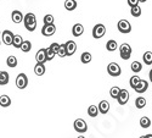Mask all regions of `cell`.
Segmentation results:
<instances>
[{
  "mask_svg": "<svg viewBox=\"0 0 152 138\" xmlns=\"http://www.w3.org/2000/svg\"><path fill=\"white\" fill-rule=\"evenodd\" d=\"M20 49L22 50L23 53H28V52H31V49H32V43L29 41H23V43H22Z\"/></svg>",
  "mask_w": 152,
  "mask_h": 138,
  "instance_id": "obj_26",
  "label": "cell"
},
{
  "mask_svg": "<svg viewBox=\"0 0 152 138\" xmlns=\"http://www.w3.org/2000/svg\"><path fill=\"white\" fill-rule=\"evenodd\" d=\"M11 105V99L9 95L6 94H3V95H0V106H3V108H7Z\"/></svg>",
  "mask_w": 152,
  "mask_h": 138,
  "instance_id": "obj_17",
  "label": "cell"
},
{
  "mask_svg": "<svg viewBox=\"0 0 152 138\" xmlns=\"http://www.w3.org/2000/svg\"><path fill=\"white\" fill-rule=\"evenodd\" d=\"M50 48H51V50L53 52L57 55V53H58V49H60V44L58 43H53L51 45H50Z\"/></svg>",
  "mask_w": 152,
  "mask_h": 138,
  "instance_id": "obj_37",
  "label": "cell"
},
{
  "mask_svg": "<svg viewBox=\"0 0 152 138\" xmlns=\"http://www.w3.org/2000/svg\"><path fill=\"white\" fill-rule=\"evenodd\" d=\"M10 81V76L6 71H0V86H6Z\"/></svg>",
  "mask_w": 152,
  "mask_h": 138,
  "instance_id": "obj_18",
  "label": "cell"
},
{
  "mask_svg": "<svg viewBox=\"0 0 152 138\" xmlns=\"http://www.w3.org/2000/svg\"><path fill=\"white\" fill-rule=\"evenodd\" d=\"M140 126H141L142 128H148V127L151 126V120H150L148 117H146V116L141 117V119H140Z\"/></svg>",
  "mask_w": 152,
  "mask_h": 138,
  "instance_id": "obj_30",
  "label": "cell"
},
{
  "mask_svg": "<svg viewBox=\"0 0 152 138\" xmlns=\"http://www.w3.org/2000/svg\"><path fill=\"white\" fill-rule=\"evenodd\" d=\"M65 46H66V53H67V56H72L75 50H77V44H75L74 41H68L65 43Z\"/></svg>",
  "mask_w": 152,
  "mask_h": 138,
  "instance_id": "obj_11",
  "label": "cell"
},
{
  "mask_svg": "<svg viewBox=\"0 0 152 138\" xmlns=\"http://www.w3.org/2000/svg\"><path fill=\"white\" fill-rule=\"evenodd\" d=\"M147 0H139V3H146Z\"/></svg>",
  "mask_w": 152,
  "mask_h": 138,
  "instance_id": "obj_41",
  "label": "cell"
},
{
  "mask_svg": "<svg viewBox=\"0 0 152 138\" xmlns=\"http://www.w3.org/2000/svg\"><path fill=\"white\" fill-rule=\"evenodd\" d=\"M126 1H128V5L130 7H134V6L139 5V0H126Z\"/></svg>",
  "mask_w": 152,
  "mask_h": 138,
  "instance_id": "obj_38",
  "label": "cell"
},
{
  "mask_svg": "<svg viewBox=\"0 0 152 138\" xmlns=\"http://www.w3.org/2000/svg\"><path fill=\"white\" fill-rule=\"evenodd\" d=\"M23 14L20 11V10H15V11H12V14H11V20L14 23H21L23 22Z\"/></svg>",
  "mask_w": 152,
  "mask_h": 138,
  "instance_id": "obj_13",
  "label": "cell"
},
{
  "mask_svg": "<svg viewBox=\"0 0 152 138\" xmlns=\"http://www.w3.org/2000/svg\"><path fill=\"white\" fill-rule=\"evenodd\" d=\"M77 1L75 0H66L65 1V9L67 10V11H73V10H75V7H77Z\"/></svg>",
  "mask_w": 152,
  "mask_h": 138,
  "instance_id": "obj_20",
  "label": "cell"
},
{
  "mask_svg": "<svg viewBox=\"0 0 152 138\" xmlns=\"http://www.w3.org/2000/svg\"><path fill=\"white\" fill-rule=\"evenodd\" d=\"M117 42L115 39H110L107 43H106V49L108 50V52H115V50H117Z\"/></svg>",
  "mask_w": 152,
  "mask_h": 138,
  "instance_id": "obj_21",
  "label": "cell"
},
{
  "mask_svg": "<svg viewBox=\"0 0 152 138\" xmlns=\"http://www.w3.org/2000/svg\"><path fill=\"white\" fill-rule=\"evenodd\" d=\"M97 109H99V112H101V114H107L110 110V103L107 100H101L97 105Z\"/></svg>",
  "mask_w": 152,
  "mask_h": 138,
  "instance_id": "obj_15",
  "label": "cell"
},
{
  "mask_svg": "<svg viewBox=\"0 0 152 138\" xmlns=\"http://www.w3.org/2000/svg\"><path fill=\"white\" fill-rule=\"evenodd\" d=\"M147 88H148V82L147 81H145V80H141L140 82H139V84L134 88V91L136 92V93H145L146 91H147Z\"/></svg>",
  "mask_w": 152,
  "mask_h": 138,
  "instance_id": "obj_12",
  "label": "cell"
},
{
  "mask_svg": "<svg viewBox=\"0 0 152 138\" xmlns=\"http://www.w3.org/2000/svg\"><path fill=\"white\" fill-rule=\"evenodd\" d=\"M119 92H121V88H119V87H117V86H115V87H112V88H111L110 95H111L113 99H117L118 95H119Z\"/></svg>",
  "mask_w": 152,
  "mask_h": 138,
  "instance_id": "obj_31",
  "label": "cell"
},
{
  "mask_svg": "<svg viewBox=\"0 0 152 138\" xmlns=\"http://www.w3.org/2000/svg\"><path fill=\"white\" fill-rule=\"evenodd\" d=\"M140 138H144V136H142V137H140Z\"/></svg>",
  "mask_w": 152,
  "mask_h": 138,
  "instance_id": "obj_43",
  "label": "cell"
},
{
  "mask_svg": "<svg viewBox=\"0 0 152 138\" xmlns=\"http://www.w3.org/2000/svg\"><path fill=\"white\" fill-rule=\"evenodd\" d=\"M56 32L55 24H44V27L42 28V34L44 37H51Z\"/></svg>",
  "mask_w": 152,
  "mask_h": 138,
  "instance_id": "obj_9",
  "label": "cell"
},
{
  "mask_svg": "<svg viewBox=\"0 0 152 138\" xmlns=\"http://www.w3.org/2000/svg\"><path fill=\"white\" fill-rule=\"evenodd\" d=\"M107 72L112 77H118L122 73V69L117 62H111V64H108V66H107Z\"/></svg>",
  "mask_w": 152,
  "mask_h": 138,
  "instance_id": "obj_3",
  "label": "cell"
},
{
  "mask_svg": "<svg viewBox=\"0 0 152 138\" xmlns=\"http://www.w3.org/2000/svg\"><path fill=\"white\" fill-rule=\"evenodd\" d=\"M14 37H15V34L12 33L11 31H9V30L4 31L3 34H1L3 43H4L5 45H12V42H14Z\"/></svg>",
  "mask_w": 152,
  "mask_h": 138,
  "instance_id": "obj_8",
  "label": "cell"
},
{
  "mask_svg": "<svg viewBox=\"0 0 152 138\" xmlns=\"http://www.w3.org/2000/svg\"><path fill=\"white\" fill-rule=\"evenodd\" d=\"M22 43H23V38H22V37H21L20 34H15L14 42H12V45H14L15 48H21Z\"/></svg>",
  "mask_w": 152,
  "mask_h": 138,
  "instance_id": "obj_25",
  "label": "cell"
},
{
  "mask_svg": "<svg viewBox=\"0 0 152 138\" xmlns=\"http://www.w3.org/2000/svg\"><path fill=\"white\" fill-rule=\"evenodd\" d=\"M148 76H150V81L152 82V70L150 71V73H148Z\"/></svg>",
  "mask_w": 152,
  "mask_h": 138,
  "instance_id": "obj_39",
  "label": "cell"
},
{
  "mask_svg": "<svg viewBox=\"0 0 152 138\" xmlns=\"http://www.w3.org/2000/svg\"><path fill=\"white\" fill-rule=\"evenodd\" d=\"M144 62L146 65H152V52H146L142 56Z\"/></svg>",
  "mask_w": 152,
  "mask_h": 138,
  "instance_id": "obj_32",
  "label": "cell"
},
{
  "mask_svg": "<svg viewBox=\"0 0 152 138\" xmlns=\"http://www.w3.org/2000/svg\"><path fill=\"white\" fill-rule=\"evenodd\" d=\"M28 86V77L26 73H20L16 77V87L18 89H24Z\"/></svg>",
  "mask_w": 152,
  "mask_h": 138,
  "instance_id": "obj_6",
  "label": "cell"
},
{
  "mask_svg": "<svg viewBox=\"0 0 152 138\" xmlns=\"http://www.w3.org/2000/svg\"><path fill=\"white\" fill-rule=\"evenodd\" d=\"M99 114V109L96 105H90L89 108H88V115H89L90 117H96Z\"/></svg>",
  "mask_w": 152,
  "mask_h": 138,
  "instance_id": "obj_23",
  "label": "cell"
},
{
  "mask_svg": "<svg viewBox=\"0 0 152 138\" xmlns=\"http://www.w3.org/2000/svg\"><path fill=\"white\" fill-rule=\"evenodd\" d=\"M44 24H54V16L53 15H45L44 16Z\"/></svg>",
  "mask_w": 152,
  "mask_h": 138,
  "instance_id": "obj_36",
  "label": "cell"
},
{
  "mask_svg": "<svg viewBox=\"0 0 152 138\" xmlns=\"http://www.w3.org/2000/svg\"><path fill=\"white\" fill-rule=\"evenodd\" d=\"M142 70V65H141V62H139V61H133L132 62V71L137 73V72H140Z\"/></svg>",
  "mask_w": 152,
  "mask_h": 138,
  "instance_id": "obj_28",
  "label": "cell"
},
{
  "mask_svg": "<svg viewBox=\"0 0 152 138\" xmlns=\"http://www.w3.org/2000/svg\"><path fill=\"white\" fill-rule=\"evenodd\" d=\"M74 130L77 131L78 133H85L88 131V125L83 119H77L73 123Z\"/></svg>",
  "mask_w": 152,
  "mask_h": 138,
  "instance_id": "obj_7",
  "label": "cell"
},
{
  "mask_svg": "<svg viewBox=\"0 0 152 138\" xmlns=\"http://www.w3.org/2000/svg\"><path fill=\"white\" fill-rule=\"evenodd\" d=\"M93 56L90 53H88V52H84L82 55H80V61L83 62V64H89V62L91 61Z\"/></svg>",
  "mask_w": 152,
  "mask_h": 138,
  "instance_id": "obj_24",
  "label": "cell"
},
{
  "mask_svg": "<svg viewBox=\"0 0 152 138\" xmlns=\"http://www.w3.org/2000/svg\"><path fill=\"white\" fill-rule=\"evenodd\" d=\"M45 55H46V61H51V60L55 58V55H56V54H55V53L53 52V50H51V48L49 46V48H46V49H45Z\"/></svg>",
  "mask_w": 152,
  "mask_h": 138,
  "instance_id": "obj_33",
  "label": "cell"
},
{
  "mask_svg": "<svg viewBox=\"0 0 152 138\" xmlns=\"http://www.w3.org/2000/svg\"><path fill=\"white\" fill-rule=\"evenodd\" d=\"M141 7L140 6H134V7H132V10H130V14H132V16H134V17H140L141 16Z\"/></svg>",
  "mask_w": 152,
  "mask_h": 138,
  "instance_id": "obj_29",
  "label": "cell"
},
{
  "mask_svg": "<svg viewBox=\"0 0 152 138\" xmlns=\"http://www.w3.org/2000/svg\"><path fill=\"white\" fill-rule=\"evenodd\" d=\"M83 33H84V27H83V24H80V23H75L74 26L72 27V34H73L74 37H80Z\"/></svg>",
  "mask_w": 152,
  "mask_h": 138,
  "instance_id": "obj_16",
  "label": "cell"
},
{
  "mask_svg": "<svg viewBox=\"0 0 152 138\" xmlns=\"http://www.w3.org/2000/svg\"><path fill=\"white\" fill-rule=\"evenodd\" d=\"M57 55H58L60 58H65V56H67V53H66V46H65V44H60V49H58V53H57Z\"/></svg>",
  "mask_w": 152,
  "mask_h": 138,
  "instance_id": "obj_35",
  "label": "cell"
},
{
  "mask_svg": "<svg viewBox=\"0 0 152 138\" xmlns=\"http://www.w3.org/2000/svg\"><path fill=\"white\" fill-rule=\"evenodd\" d=\"M144 138H152V134H146L144 136Z\"/></svg>",
  "mask_w": 152,
  "mask_h": 138,
  "instance_id": "obj_40",
  "label": "cell"
},
{
  "mask_svg": "<svg viewBox=\"0 0 152 138\" xmlns=\"http://www.w3.org/2000/svg\"><path fill=\"white\" fill-rule=\"evenodd\" d=\"M117 28L121 33L123 34H128L132 32V24L129 21H126V20H119L118 23H117Z\"/></svg>",
  "mask_w": 152,
  "mask_h": 138,
  "instance_id": "obj_2",
  "label": "cell"
},
{
  "mask_svg": "<svg viewBox=\"0 0 152 138\" xmlns=\"http://www.w3.org/2000/svg\"><path fill=\"white\" fill-rule=\"evenodd\" d=\"M23 23H24V27L29 32H34L37 30V17L32 12H28V14L23 17Z\"/></svg>",
  "mask_w": 152,
  "mask_h": 138,
  "instance_id": "obj_1",
  "label": "cell"
},
{
  "mask_svg": "<svg viewBox=\"0 0 152 138\" xmlns=\"http://www.w3.org/2000/svg\"><path fill=\"white\" fill-rule=\"evenodd\" d=\"M6 65L9 66V67H16L17 66V58L16 56H9L7 59H6Z\"/></svg>",
  "mask_w": 152,
  "mask_h": 138,
  "instance_id": "obj_22",
  "label": "cell"
},
{
  "mask_svg": "<svg viewBox=\"0 0 152 138\" xmlns=\"http://www.w3.org/2000/svg\"><path fill=\"white\" fill-rule=\"evenodd\" d=\"M78 138H85V137H84V136H79Z\"/></svg>",
  "mask_w": 152,
  "mask_h": 138,
  "instance_id": "obj_42",
  "label": "cell"
},
{
  "mask_svg": "<svg viewBox=\"0 0 152 138\" xmlns=\"http://www.w3.org/2000/svg\"><path fill=\"white\" fill-rule=\"evenodd\" d=\"M35 60L38 64H45L46 62V55H45V49L42 48L38 50V53L35 54Z\"/></svg>",
  "mask_w": 152,
  "mask_h": 138,
  "instance_id": "obj_14",
  "label": "cell"
},
{
  "mask_svg": "<svg viewBox=\"0 0 152 138\" xmlns=\"http://www.w3.org/2000/svg\"><path fill=\"white\" fill-rule=\"evenodd\" d=\"M106 33V27L104 26L102 23H97L95 24V27L93 28V37L95 39H100V38H102V37L105 35Z\"/></svg>",
  "mask_w": 152,
  "mask_h": 138,
  "instance_id": "obj_5",
  "label": "cell"
},
{
  "mask_svg": "<svg viewBox=\"0 0 152 138\" xmlns=\"http://www.w3.org/2000/svg\"><path fill=\"white\" fill-rule=\"evenodd\" d=\"M45 65L44 64H38L37 62V65L34 66V73L37 75V76H43V75L45 73Z\"/></svg>",
  "mask_w": 152,
  "mask_h": 138,
  "instance_id": "obj_19",
  "label": "cell"
},
{
  "mask_svg": "<svg viewBox=\"0 0 152 138\" xmlns=\"http://www.w3.org/2000/svg\"><path fill=\"white\" fill-rule=\"evenodd\" d=\"M145 105H146V99H145L144 97L136 98V100H135V106H136L137 109H142Z\"/></svg>",
  "mask_w": 152,
  "mask_h": 138,
  "instance_id": "obj_27",
  "label": "cell"
},
{
  "mask_svg": "<svg viewBox=\"0 0 152 138\" xmlns=\"http://www.w3.org/2000/svg\"><path fill=\"white\" fill-rule=\"evenodd\" d=\"M140 81H141V78L139 77V76H133V77L130 78V81H129V83H130V86H132V88L134 89L135 87L139 84V82H140Z\"/></svg>",
  "mask_w": 152,
  "mask_h": 138,
  "instance_id": "obj_34",
  "label": "cell"
},
{
  "mask_svg": "<svg viewBox=\"0 0 152 138\" xmlns=\"http://www.w3.org/2000/svg\"><path fill=\"white\" fill-rule=\"evenodd\" d=\"M119 55L123 60H128L132 56V46L126 43H123L119 46Z\"/></svg>",
  "mask_w": 152,
  "mask_h": 138,
  "instance_id": "obj_4",
  "label": "cell"
},
{
  "mask_svg": "<svg viewBox=\"0 0 152 138\" xmlns=\"http://www.w3.org/2000/svg\"><path fill=\"white\" fill-rule=\"evenodd\" d=\"M117 100H118V103L121 105H125L126 103H128V100H129V92L126 89H121Z\"/></svg>",
  "mask_w": 152,
  "mask_h": 138,
  "instance_id": "obj_10",
  "label": "cell"
}]
</instances>
